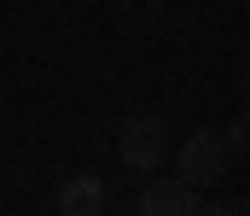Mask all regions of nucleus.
<instances>
[{"mask_svg": "<svg viewBox=\"0 0 250 216\" xmlns=\"http://www.w3.org/2000/svg\"><path fill=\"white\" fill-rule=\"evenodd\" d=\"M140 211L146 216H192L198 211V187H187L181 175H157V181L140 193Z\"/></svg>", "mask_w": 250, "mask_h": 216, "instance_id": "3", "label": "nucleus"}, {"mask_svg": "<svg viewBox=\"0 0 250 216\" xmlns=\"http://www.w3.org/2000/svg\"><path fill=\"white\" fill-rule=\"evenodd\" d=\"M227 164H233V146H227V135L198 129V135H187L181 158H175V175H181L187 187H215V181L227 175Z\"/></svg>", "mask_w": 250, "mask_h": 216, "instance_id": "1", "label": "nucleus"}, {"mask_svg": "<svg viewBox=\"0 0 250 216\" xmlns=\"http://www.w3.org/2000/svg\"><path fill=\"white\" fill-rule=\"evenodd\" d=\"M59 211H70V216H99V211H105V187H99V175H76V181L59 193Z\"/></svg>", "mask_w": 250, "mask_h": 216, "instance_id": "4", "label": "nucleus"}, {"mask_svg": "<svg viewBox=\"0 0 250 216\" xmlns=\"http://www.w3.org/2000/svg\"><path fill=\"white\" fill-rule=\"evenodd\" d=\"M245 141H250V123H245V117H233V123H227V146L245 152Z\"/></svg>", "mask_w": 250, "mask_h": 216, "instance_id": "5", "label": "nucleus"}, {"mask_svg": "<svg viewBox=\"0 0 250 216\" xmlns=\"http://www.w3.org/2000/svg\"><path fill=\"white\" fill-rule=\"evenodd\" d=\"M117 152H123L128 169H163V158H169V129H163L157 117H123Z\"/></svg>", "mask_w": 250, "mask_h": 216, "instance_id": "2", "label": "nucleus"}]
</instances>
